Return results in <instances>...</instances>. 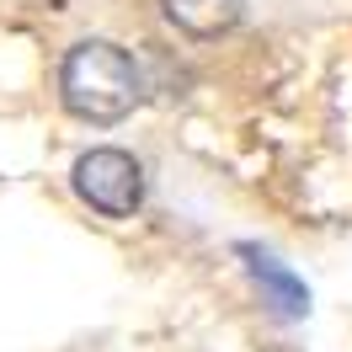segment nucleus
<instances>
[{"label": "nucleus", "instance_id": "nucleus-4", "mask_svg": "<svg viewBox=\"0 0 352 352\" xmlns=\"http://www.w3.org/2000/svg\"><path fill=\"white\" fill-rule=\"evenodd\" d=\"M160 6H166V22L187 38H224L245 11V0H160Z\"/></svg>", "mask_w": 352, "mask_h": 352}, {"label": "nucleus", "instance_id": "nucleus-2", "mask_svg": "<svg viewBox=\"0 0 352 352\" xmlns=\"http://www.w3.org/2000/svg\"><path fill=\"white\" fill-rule=\"evenodd\" d=\"M75 192L80 203H91L96 214H107V219H133L139 214V203H144V171H139V160L129 150H118V144H96L75 160Z\"/></svg>", "mask_w": 352, "mask_h": 352}, {"label": "nucleus", "instance_id": "nucleus-1", "mask_svg": "<svg viewBox=\"0 0 352 352\" xmlns=\"http://www.w3.org/2000/svg\"><path fill=\"white\" fill-rule=\"evenodd\" d=\"M59 96L80 123H123L144 102V69L129 48L107 38H86L59 65Z\"/></svg>", "mask_w": 352, "mask_h": 352}, {"label": "nucleus", "instance_id": "nucleus-3", "mask_svg": "<svg viewBox=\"0 0 352 352\" xmlns=\"http://www.w3.org/2000/svg\"><path fill=\"white\" fill-rule=\"evenodd\" d=\"M235 256L245 262V272H251V283L262 288V299L283 320H305L309 315V288H305V278L294 272L288 262H278L267 245H256V241H235Z\"/></svg>", "mask_w": 352, "mask_h": 352}]
</instances>
